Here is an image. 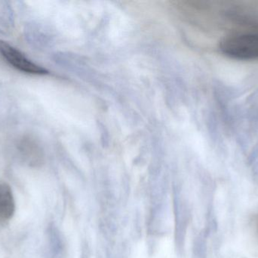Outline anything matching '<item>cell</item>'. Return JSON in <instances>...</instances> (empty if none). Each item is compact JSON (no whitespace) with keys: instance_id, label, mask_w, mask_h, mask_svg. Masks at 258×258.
<instances>
[{"instance_id":"cell-1","label":"cell","mask_w":258,"mask_h":258,"mask_svg":"<svg viewBox=\"0 0 258 258\" xmlns=\"http://www.w3.org/2000/svg\"><path fill=\"white\" fill-rule=\"evenodd\" d=\"M220 49L227 57L236 60H258V33H242L224 38Z\"/></svg>"},{"instance_id":"cell-2","label":"cell","mask_w":258,"mask_h":258,"mask_svg":"<svg viewBox=\"0 0 258 258\" xmlns=\"http://www.w3.org/2000/svg\"><path fill=\"white\" fill-rule=\"evenodd\" d=\"M0 56L12 68L21 72L33 75H45L48 74V71L45 68L32 62L19 49L2 39H0Z\"/></svg>"},{"instance_id":"cell-3","label":"cell","mask_w":258,"mask_h":258,"mask_svg":"<svg viewBox=\"0 0 258 258\" xmlns=\"http://www.w3.org/2000/svg\"><path fill=\"white\" fill-rule=\"evenodd\" d=\"M15 211V198L7 183H0V221H9Z\"/></svg>"},{"instance_id":"cell-4","label":"cell","mask_w":258,"mask_h":258,"mask_svg":"<svg viewBox=\"0 0 258 258\" xmlns=\"http://www.w3.org/2000/svg\"><path fill=\"white\" fill-rule=\"evenodd\" d=\"M19 148L23 156L30 164L36 165L42 162V149L31 138H24L20 142Z\"/></svg>"},{"instance_id":"cell-5","label":"cell","mask_w":258,"mask_h":258,"mask_svg":"<svg viewBox=\"0 0 258 258\" xmlns=\"http://www.w3.org/2000/svg\"><path fill=\"white\" fill-rule=\"evenodd\" d=\"M242 24L249 26L251 28L258 31V15L251 16V15H245L242 20Z\"/></svg>"}]
</instances>
